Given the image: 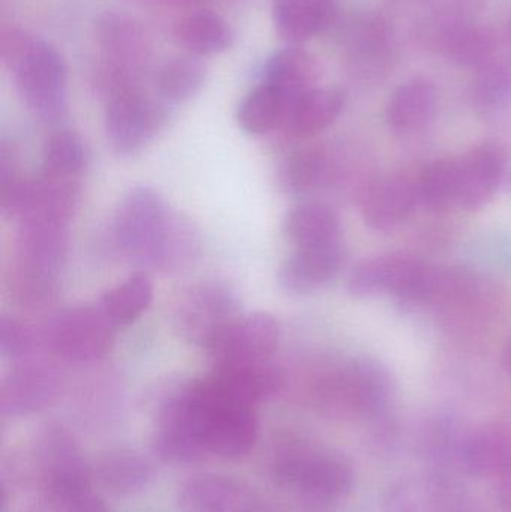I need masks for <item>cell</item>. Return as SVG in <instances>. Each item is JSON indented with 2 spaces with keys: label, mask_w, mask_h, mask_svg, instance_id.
<instances>
[{
  "label": "cell",
  "mask_w": 511,
  "mask_h": 512,
  "mask_svg": "<svg viewBox=\"0 0 511 512\" xmlns=\"http://www.w3.org/2000/svg\"><path fill=\"white\" fill-rule=\"evenodd\" d=\"M155 433L206 460H242L257 445L260 423L255 406L225 393L206 376L168 394Z\"/></svg>",
  "instance_id": "obj_1"
},
{
  "label": "cell",
  "mask_w": 511,
  "mask_h": 512,
  "mask_svg": "<svg viewBox=\"0 0 511 512\" xmlns=\"http://www.w3.org/2000/svg\"><path fill=\"white\" fill-rule=\"evenodd\" d=\"M111 242L129 261L162 271L191 264L198 252L197 234L171 212L153 189H131L120 200L111 224Z\"/></svg>",
  "instance_id": "obj_2"
},
{
  "label": "cell",
  "mask_w": 511,
  "mask_h": 512,
  "mask_svg": "<svg viewBox=\"0 0 511 512\" xmlns=\"http://www.w3.org/2000/svg\"><path fill=\"white\" fill-rule=\"evenodd\" d=\"M0 57L26 107L42 122H62L68 110V66L60 51L26 30L6 27Z\"/></svg>",
  "instance_id": "obj_3"
},
{
  "label": "cell",
  "mask_w": 511,
  "mask_h": 512,
  "mask_svg": "<svg viewBox=\"0 0 511 512\" xmlns=\"http://www.w3.org/2000/svg\"><path fill=\"white\" fill-rule=\"evenodd\" d=\"M269 471L279 486L318 504L347 498L356 481L347 457L297 436L275 444L270 451Z\"/></svg>",
  "instance_id": "obj_4"
},
{
  "label": "cell",
  "mask_w": 511,
  "mask_h": 512,
  "mask_svg": "<svg viewBox=\"0 0 511 512\" xmlns=\"http://www.w3.org/2000/svg\"><path fill=\"white\" fill-rule=\"evenodd\" d=\"M35 471V489L48 511H65L92 495V463L87 462L77 439L62 424L39 429L29 445Z\"/></svg>",
  "instance_id": "obj_5"
},
{
  "label": "cell",
  "mask_w": 511,
  "mask_h": 512,
  "mask_svg": "<svg viewBox=\"0 0 511 512\" xmlns=\"http://www.w3.org/2000/svg\"><path fill=\"white\" fill-rule=\"evenodd\" d=\"M386 376L368 364H353L330 372L314 388L315 408L330 420L378 417L389 403Z\"/></svg>",
  "instance_id": "obj_6"
},
{
  "label": "cell",
  "mask_w": 511,
  "mask_h": 512,
  "mask_svg": "<svg viewBox=\"0 0 511 512\" xmlns=\"http://www.w3.org/2000/svg\"><path fill=\"white\" fill-rule=\"evenodd\" d=\"M116 330L98 304L74 306L48 321L42 342L53 357L66 363H93L111 351Z\"/></svg>",
  "instance_id": "obj_7"
},
{
  "label": "cell",
  "mask_w": 511,
  "mask_h": 512,
  "mask_svg": "<svg viewBox=\"0 0 511 512\" xmlns=\"http://www.w3.org/2000/svg\"><path fill=\"white\" fill-rule=\"evenodd\" d=\"M167 120V104L135 89L107 101L105 135L117 155H134L162 131Z\"/></svg>",
  "instance_id": "obj_8"
},
{
  "label": "cell",
  "mask_w": 511,
  "mask_h": 512,
  "mask_svg": "<svg viewBox=\"0 0 511 512\" xmlns=\"http://www.w3.org/2000/svg\"><path fill=\"white\" fill-rule=\"evenodd\" d=\"M240 315V298L227 283L204 282L189 288L176 306V327L201 349L225 324Z\"/></svg>",
  "instance_id": "obj_9"
},
{
  "label": "cell",
  "mask_w": 511,
  "mask_h": 512,
  "mask_svg": "<svg viewBox=\"0 0 511 512\" xmlns=\"http://www.w3.org/2000/svg\"><path fill=\"white\" fill-rule=\"evenodd\" d=\"M339 42L348 66L362 78H380L395 56L392 26L380 12L362 11L341 26Z\"/></svg>",
  "instance_id": "obj_10"
},
{
  "label": "cell",
  "mask_w": 511,
  "mask_h": 512,
  "mask_svg": "<svg viewBox=\"0 0 511 512\" xmlns=\"http://www.w3.org/2000/svg\"><path fill=\"white\" fill-rule=\"evenodd\" d=\"M278 321L269 313H240L204 346L213 364L269 360L278 348Z\"/></svg>",
  "instance_id": "obj_11"
},
{
  "label": "cell",
  "mask_w": 511,
  "mask_h": 512,
  "mask_svg": "<svg viewBox=\"0 0 511 512\" xmlns=\"http://www.w3.org/2000/svg\"><path fill=\"white\" fill-rule=\"evenodd\" d=\"M63 391L59 370L42 361H20L0 385L3 417L21 418L51 408Z\"/></svg>",
  "instance_id": "obj_12"
},
{
  "label": "cell",
  "mask_w": 511,
  "mask_h": 512,
  "mask_svg": "<svg viewBox=\"0 0 511 512\" xmlns=\"http://www.w3.org/2000/svg\"><path fill=\"white\" fill-rule=\"evenodd\" d=\"M177 505L182 512H267L251 484L218 472H201L183 481Z\"/></svg>",
  "instance_id": "obj_13"
},
{
  "label": "cell",
  "mask_w": 511,
  "mask_h": 512,
  "mask_svg": "<svg viewBox=\"0 0 511 512\" xmlns=\"http://www.w3.org/2000/svg\"><path fill=\"white\" fill-rule=\"evenodd\" d=\"M96 39L104 65L143 78L152 57V41L140 21L122 12H107L96 23Z\"/></svg>",
  "instance_id": "obj_14"
},
{
  "label": "cell",
  "mask_w": 511,
  "mask_h": 512,
  "mask_svg": "<svg viewBox=\"0 0 511 512\" xmlns=\"http://www.w3.org/2000/svg\"><path fill=\"white\" fill-rule=\"evenodd\" d=\"M428 36L438 53L461 68L479 71L497 57L495 36L471 17H440Z\"/></svg>",
  "instance_id": "obj_15"
},
{
  "label": "cell",
  "mask_w": 511,
  "mask_h": 512,
  "mask_svg": "<svg viewBox=\"0 0 511 512\" xmlns=\"http://www.w3.org/2000/svg\"><path fill=\"white\" fill-rule=\"evenodd\" d=\"M506 170V153L498 144L474 147L458 159L459 206L468 210L485 207L494 197Z\"/></svg>",
  "instance_id": "obj_16"
},
{
  "label": "cell",
  "mask_w": 511,
  "mask_h": 512,
  "mask_svg": "<svg viewBox=\"0 0 511 512\" xmlns=\"http://www.w3.org/2000/svg\"><path fill=\"white\" fill-rule=\"evenodd\" d=\"M345 261L341 242L315 248L296 249L279 268V286L290 294L317 291L335 279Z\"/></svg>",
  "instance_id": "obj_17"
},
{
  "label": "cell",
  "mask_w": 511,
  "mask_h": 512,
  "mask_svg": "<svg viewBox=\"0 0 511 512\" xmlns=\"http://www.w3.org/2000/svg\"><path fill=\"white\" fill-rule=\"evenodd\" d=\"M209 378L225 393L252 406L272 400L285 385L284 372L270 358L245 363L213 364Z\"/></svg>",
  "instance_id": "obj_18"
},
{
  "label": "cell",
  "mask_w": 511,
  "mask_h": 512,
  "mask_svg": "<svg viewBox=\"0 0 511 512\" xmlns=\"http://www.w3.org/2000/svg\"><path fill=\"white\" fill-rule=\"evenodd\" d=\"M461 466L476 478H501L511 474V427L486 424L462 439Z\"/></svg>",
  "instance_id": "obj_19"
},
{
  "label": "cell",
  "mask_w": 511,
  "mask_h": 512,
  "mask_svg": "<svg viewBox=\"0 0 511 512\" xmlns=\"http://www.w3.org/2000/svg\"><path fill=\"white\" fill-rule=\"evenodd\" d=\"M339 0H273L276 32L288 44H302L329 30L338 20Z\"/></svg>",
  "instance_id": "obj_20"
},
{
  "label": "cell",
  "mask_w": 511,
  "mask_h": 512,
  "mask_svg": "<svg viewBox=\"0 0 511 512\" xmlns=\"http://www.w3.org/2000/svg\"><path fill=\"white\" fill-rule=\"evenodd\" d=\"M92 466L95 483L116 496L135 495L146 489L155 477L153 463L129 448L105 451Z\"/></svg>",
  "instance_id": "obj_21"
},
{
  "label": "cell",
  "mask_w": 511,
  "mask_h": 512,
  "mask_svg": "<svg viewBox=\"0 0 511 512\" xmlns=\"http://www.w3.org/2000/svg\"><path fill=\"white\" fill-rule=\"evenodd\" d=\"M437 89L428 78L416 77L396 87L387 102L386 119L396 134L425 128L437 111Z\"/></svg>",
  "instance_id": "obj_22"
},
{
  "label": "cell",
  "mask_w": 511,
  "mask_h": 512,
  "mask_svg": "<svg viewBox=\"0 0 511 512\" xmlns=\"http://www.w3.org/2000/svg\"><path fill=\"white\" fill-rule=\"evenodd\" d=\"M417 203L416 183L407 177H389L369 189L363 201V218L374 230H389L404 222Z\"/></svg>",
  "instance_id": "obj_23"
},
{
  "label": "cell",
  "mask_w": 511,
  "mask_h": 512,
  "mask_svg": "<svg viewBox=\"0 0 511 512\" xmlns=\"http://www.w3.org/2000/svg\"><path fill=\"white\" fill-rule=\"evenodd\" d=\"M345 105V93L336 87H312L288 110L284 126L296 137H312L329 128Z\"/></svg>",
  "instance_id": "obj_24"
},
{
  "label": "cell",
  "mask_w": 511,
  "mask_h": 512,
  "mask_svg": "<svg viewBox=\"0 0 511 512\" xmlns=\"http://www.w3.org/2000/svg\"><path fill=\"white\" fill-rule=\"evenodd\" d=\"M315 74L314 57L299 44H290L270 54L261 71L260 81L284 93L293 104L314 87Z\"/></svg>",
  "instance_id": "obj_25"
},
{
  "label": "cell",
  "mask_w": 511,
  "mask_h": 512,
  "mask_svg": "<svg viewBox=\"0 0 511 512\" xmlns=\"http://www.w3.org/2000/svg\"><path fill=\"white\" fill-rule=\"evenodd\" d=\"M177 42L198 57L225 53L234 44V30L221 15L210 11L192 12L174 27Z\"/></svg>",
  "instance_id": "obj_26"
},
{
  "label": "cell",
  "mask_w": 511,
  "mask_h": 512,
  "mask_svg": "<svg viewBox=\"0 0 511 512\" xmlns=\"http://www.w3.org/2000/svg\"><path fill=\"white\" fill-rule=\"evenodd\" d=\"M284 236L296 249L341 242L338 216L326 204L305 203L294 207L284 221Z\"/></svg>",
  "instance_id": "obj_27"
},
{
  "label": "cell",
  "mask_w": 511,
  "mask_h": 512,
  "mask_svg": "<svg viewBox=\"0 0 511 512\" xmlns=\"http://www.w3.org/2000/svg\"><path fill=\"white\" fill-rule=\"evenodd\" d=\"M291 101L270 84L258 81L237 107L236 119L249 135H266L284 126Z\"/></svg>",
  "instance_id": "obj_28"
},
{
  "label": "cell",
  "mask_w": 511,
  "mask_h": 512,
  "mask_svg": "<svg viewBox=\"0 0 511 512\" xmlns=\"http://www.w3.org/2000/svg\"><path fill=\"white\" fill-rule=\"evenodd\" d=\"M207 66L194 54L174 57L165 62L155 75V95L167 105L191 101L206 83Z\"/></svg>",
  "instance_id": "obj_29"
},
{
  "label": "cell",
  "mask_w": 511,
  "mask_h": 512,
  "mask_svg": "<svg viewBox=\"0 0 511 512\" xmlns=\"http://www.w3.org/2000/svg\"><path fill=\"white\" fill-rule=\"evenodd\" d=\"M152 300V282L146 273L138 271L114 288L108 289L99 300L98 306L105 318L119 330L134 324L149 309Z\"/></svg>",
  "instance_id": "obj_30"
},
{
  "label": "cell",
  "mask_w": 511,
  "mask_h": 512,
  "mask_svg": "<svg viewBox=\"0 0 511 512\" xmlns=\"http://www.w3.org/2000/svg\"><path fill=\"white\" fill-rule=\"evenodd\" d=\"M89 162L86 144L74 131H57L42 153V177L59 183H77Z\"/></svg>",
  "instance_id": "obj_31"
},
{
  "label": "cell",
  "mask_w": 511,
  "mask_h": 512,
  "mask_svg": "<svg viewBox=\"0 0 511 512\" xmlns=\"http://www.w3.org/2000/svg\"><path fill=\"white\" fill-rule=\"evenodd\" d=\"M332 176L329 158L323 150L309 149L294 153L281 171L285 191L294 195L312 194L324 188Z\"/></svg>",
  "instance_id": "obj_32"
},
{
  "label": "cell",
  "mask_w": 511,
  "mask_h": 512,
  "mask_svg": "<svg viewBox=\"0 0 511 512\" xmlns=\"http://www.w3.org/2000/svg\"><path fill=\"white\" fill-rule=\"evenodd\" d=\"M419 203L434 212H444L459 200L458 161L444 159L428 165L416 182Z\"/></svg>",
  "instance_id": "obj_33"
},
{
  "label": "cell",
  "mask_w": 511,
  "mask_h": 512,
  "mask_svg": "<svg viewBox=\"0 0 511 512\" xmlns=\"http://www.w3.org/2000/svg\"><path fill=\"white\" fill-rule=\"evenodd\" d=\"M471 101L483 113H495L511 104V60L495 57L476 71Z\"/></svg>",
  "instance_id": "obj_34"
},
{
  "label": "cell",
  "mask_w": 511,
  "mask_h": 512,
  "mask_svg": "<svg viewBox=\"0 0 511 512\" xmlns=\"http://www.w3.org/2000/svg\"><path fill=\"white\" fill-rule=\"evenodd\" d=\"M423 512H483L479 502L464 492L458 481L425 484Z\"/></svg>",
  "instance_id": "obj_35"
},
{
  "label": "cell",
  "mask_w": 511,
  "mask_h": 512,
  "mask_svg": "<svg viewBox=\"0 0 511 512\" xmlns=\"http://www.w3.org/2000/svg\"><path fill=\"white\" fill-rule=\"evenodd\" d=\"M35 337L23 322L9 316L0 319V354L12 361L27 360L32 354Z\"/></svg>",
  "instance_id": "obj_36"
},
{
  "label": "cell",
  "mask_w": 511,
  "mask_h": 512,
  "mask_svg": "<svg viewBox=\"0 0 511 512\" xmlns=\"http://www.w3.org/2000/svg\"><path fill=\"white\" fill-rule=\"evenodd\" d=\"M425 495L408 481L393 484L387 492L381 512H423Z\"/></svg>",
  "instance_id": "obj_37"
},
{
  "label": "cell",
  "mask_w": 511,
  "mask_h": 512,
  "mask_svg": "<svg viewBox=\"0 0 511 512\" xmlns=\"http://www.w3.org/2000/svg\"><path fill=\"white\" fill-rule=\"evenodd\" d=\"M68 512H110V508L105 504L104 499L92 493L83 501L77 502L74 507L69 508Z\"/></svg>",
  "instance_id": "obj_38"
},
{
  "label": "cell",
  "mask_w": 511,
  "mask_h": 512,
  "mask_svg": "<svg viewBox=\"0 0 511 512\" xmlns=\"http://www.w3.org/2000/svg\"><path fill=\"white\" fill-rule=\"evenodd\" d=\"M498 507L501 512H511V474L501 478L498 486Z\"/></svg>",
  "instance_id": "obj_39"
},
{
  "label": "cell",
  "mask_w": 511,
  "mask_h": 512,
  "mask_svg": "<svg viewBox=\"0 0 511 512\" xmlns=\"http://www.w3.org/2000/svg\"><path fill=\"white\" fill-rule=\"evenodd\" d=\"M503 363L507 372L511 375V337L509 342H507L506 348H504Z\"/></svg>",
  "instance_id": "obj_40"
},
{
  "label": "cell",
  "mask_w": 511,
  "mask_h": 512,
  "mask_svg": "<svg viewBox=\"0 0 511 512\" xmlns=\"http://www.w3.org/2000/svg\"><path fill=\"white\" fill-rule=\"evenodd\" d=\"M165 2L176 3V5H194V3L201 2V0H165Z\"/></svg>",
  "instance_id": "obj_41"
},
{
  "label": "cell",
  "mask_w": 511,
  "mask_h": 512,
  "mask_svg": "<svg viewBox=\"0 0 511 512\" xmlns=\"http://www.w3.org/2000/svg\"><path fill=\"white\" fill-rule=\"evenodd\" d=\"M509 33H510V38H511V20H510V23H509Z\"/></svg>",
  "instance_id": "obj_42"
}]
</instances>
